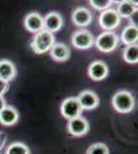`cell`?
Instances as JSON below:
<instances>
[{
  "instance_id": "obj_1",
  "label": "cell",
  "mask_w": 138,
  "mask_h": 154,
  "mask_svg": "<svg viewBox=\"0 0 138 154\" xmlns=\"http://www.w3.org/2000/svg\"><path fill=\"white\" fill-rule=\"evenodd\" d=\"M55 44V37L53 33L47 31V30H42L35 34L30 44V48L35 54H44L49 51L52 48V46Z\"/></svg>"
},
{
  "instance_id": "obj_2",
  "label": "cell",
  "mask_w": 138,
  "mask_h": 154,
  "mask_svg": "<svg viewBox=\"0 0 138 154\" xmlns=\"http://www.w3.org/2000/svg\"><path fill=\"white\" fill-rule=\"evenodd\" d=\"M112 107L119 113H129L134 109V97L128 91H120L114 94L111 101Z\"/></svg>"
},
{
  "instance_id": "obj_3",
  "label": "cell",
  "mask_w": 138,
  "mask_h": 154,
  "mask_svg": "<svg viewBox=\"0 0 138 154\" xmlns=\"http://www.w3.org/2000/svg\"><path fill=\"white\" fill-rule=\"evenodd\" d=\"M119 36L112 31H105L95 40L96 48L102 53H110L114 51L119 44Z\"/></svg>"
},
{
  "instance_id": "obj_4",
  "label": "cell",
  "mask_w": 138,
  "mask_h": 154,
  "mask_svg": "<svg viewBox=\"0 0 138 154\" xmlns=\"http://www.w3.org/2000/svg\"><path fill=\"white\" fill-rule=\"evenodd\" d=\"M61 113L63 117L68 119V120L82 116V108L77 98L70 97V98L65 99L61 105Z\"/></svg>"
},
{
  "instance_id": "obj_5",
  "label": "cell",
  "mask_w": 138,
  "mask_h": 154,
  "mask_svg": "<svg viewBox=\"0 0 138 154\" xmlns=\"http://www.w3.org/2000/svg\"><path fill=\"white\" fill-rule=\"evenodd\" d=\"M99 24L101 28L105 29L106 31H112L121 24V18L115 9L108 8L101 12L99 17Z\"/></svg>"
},
{
  "instance_id": "obj_6",
  "label": "cell",
  "mask_w": 138,
  "mask_h": 154,
  "mask_svg": "<svg viewBox=\"0 0 138 154\" xmlns=\"http://www.w3.org/2000/svg\"><path fill=\"white\" fill-rule=\"evenodd\" d=\"M94 36L89 30L82 29L74 32L71 37L72 44L76 48L79 49H87L93 46L94 44Z\"/></svg>"
},
{
  "instance_id": "obj_7",
  "label": "cell",
  "mask_w": 138,
  "mask_h": 154,
  "mask_svg": "<svg viewBox=\"0 0 138 154\" xmlns=\"http://www.w3.org/2000/svg\"><path fill=\"white\" fill-rule=\"evenodd\" d=\"M67 128H68L70 135L75 137H82L89 131L90 125L86 118H84L82 116H79V117L68 120Z\"/></svg>"
},
{
  "instance_id": "obj_8",
  "label": "cell",
  "mask_w": 138,
  "mask_h": 154,
  "mask_svg": "<svg viewBox=\"0 0 138 154\" xmlns=\"http://www.w3.org/2000/svg\"><path fill=\"white\" fill-rule=\"evenodd\" d=\"M79 104H81L82 110H93V109L97 108L99 105V97H98L94 91H90V89H86L82 91L77 97Z\"/></svg>"
},
{
  "instance_id": "obj_9",
  "label": "cell",
  "mask_w": 138,
  "mask_h": 154,
  "mask_svg": "<svg viewBox=\"0 0 138 154\" xmlns=\"http://www.w3.org/2000/svg\"><path fill=\"white\" fill-rule=\"evenodd\" d=\"M88 74L93 80L100 81L108 75V67L102 61H95L91 63L88 69Z\"/></svg>"
},
{
  "instance_id": "obj_10",
  "label": "cell",
  "mask_w": 138,
  "mask_h": 154,
  "mask_svg": "<svg viewBox=\"0 0 138 154\" xmlns=\"http://www.w3.org/2000/svg\"><path fill=\"white\" fill-rule=\"evenodd\" d=\"M63 26V19L61 14L56 11H51L43 18V30L54 33L61 29Z\"/></svg>"
},
{
  "instance_id": "obj_11",
  "label": "cell",
  "mask_w": 138,
  "mask_h": 154,
  "mask_svg": "<svg viewBox=\"0 0 138 154\" xmlns=\"http://www.w3.org/2000/svg\"><path fill=\"white\" fill-rule=\"evenodd\" d=\"M25 28L32 33H38L43 30V18L37 12L27 14L24 20Z\"/></svg>"
},
{
  "instance_id": "obj_12",
  "label": "cell",
  "mask_w": 138,
  "mask_h": 154,
  "mask_svg": "<svg viewBox=\"0 0 138 154\" xmlns=\"http://www.w3.org/2000/svg\"><path fill=\"white\" fill-rule=\"evenodd\" d=\"M93 16L86 7H79L72 14V21L77 27H87L91 24Z\"/></svg>"
},
{
  "instance_id": "obj_13",
  "label": "cell",
  "mask_w": 138,
  "mask_h": 154,
  "mask_svg": "<svg viewBox=\"0 0 138 154\" xmlns=\"http://www.w3.org/2000/svg\"><path fill=\"white\" fill-rule=\"evenodd\" d=\"M50 54L55 61L66 62L70 58V49L65 43H55L50 49Z\"/></svg>"
},
{
  "instance_id": "obj_14",
  "label": "cell",
  "mask_w": 138,
  "mask_h": 154,
  "mask_svg": "<svg viewBox=\"0 0 138 154\" xmlns=\"http://www.w3.org/2000/svg\"><path fill=\"white\" fill-rule=\"evenodd\" d=\"M18 120H19V112L14 107L6 106L0 111V122L3 125H14L18 122Z\"/></svg>"
},
{
  "instance_id": "obj_15",
  "label": "cell",
  "mask_w": 138,
  "mask_h": 154,
  "mask_svg": "<svg viewBox=\"0 0 138 154\" xmlns=\"http://www.w3.org/2000/svg\"><path fill=\"white\" fill-rule=\"evenodd\" d=\"M17 76V68L14 64L9 60H1L0 61V79L8 81L14 79Z\"/></svg>"
},
{
  "instance_id": "obj_16",
  "label": "cell",
  "mask_w": 138,
  "mask_h": 154,
  "mask_svg": "<svg viewBox=\"0 0 138 154\" xmlns=\"http://www.w3.org/2000/svg\"><path fill=\"white\" fill-rule=\"evenodd\" d=\"M121 39L123 43L126 45H132V44H136L138 40V30L137 27L129 25L126 28L123 30Z\"/></svg>"
},
{
  "instance_id": "obj_17",
  "label": "cell",
  "mask_w": 138,
  "mask_h": 154,
  "mask_svg": "<svg viewBox=\"0 0 138 154\" xmlns=\"http://www.w3.org/2000/svg\"><path fill=\"white\" fill-rule=\"evenodd\" d=\"M117 12L120 16V18H130L133 14L137 12V2L134 1L120 2Z\"/></svg>"
},
{
  "instance_id": "obj_18",
  "label": "cell",
  "mask_w": 138,
  "mask_h": 154,
  "mask_svg": "<svg viewBox=\"0 0 138 154\" xmlns=\"http://www.w3.org/2000/svg\"><path fill=\"white\" fill-rule=\"evenodd\" d=\"M124 60L127 63L135 64L138 62V45L136 44H132V45H127L124 49L123 53Z\"/></svg>"
},
{
  "instance_id": "obj_19",
  "label": "cell",
  "mask_w": 138,
  "mask_h": 154,
  "mask_svg": "<svg viewBox=\"0 0 138 154\" xmlns=\"http://www.w3.org/2000/svg\"><path fill=\"white\" fill-rule=\"evenodd\" d=\"M5 154H30V150L24 143L14 142L6 148Z\"/></svg>"
},
{
  "instance_id": "obj_20",
  "label": "cell",
  "mask_w": 138,
  "mask_h": 154,
  "mask_svg": "<svg viewBox=\"0 0 138 154\" xmlns=\"http://www.w3.org/2000/svg\"><path fill=\"white\" fill-rule=\"evenodd\" d=\"M86 154H109V149L103 143H96L88 148Z\"/></svg>"
},
{
  "instance_id": "obj_21",
  "label": "cell",
  "mask_w": 138,
  "mask_h": 154,
  "mask_svg": "<svg viewBox=\"0 0 138 154\" xmlns=\"http://www.w3.org/2000/svg\"><path fill=\"white\" fill-rule=\"evenodd\" d=\"M90 3L94 8L104 11L106 9H108V7L111 5L112 1H109V0H91Z\"/></svg>"
},
{
  "instance_id": "obj_22",
  "label": "cell",
  "mask_w": 138,
  "mask_h": 154,
  "mask_svg": "<svg viewBox=\"0 0 138 154\" xmlns=\"http://www.w3.org/2000/svg\"><path fill=\"white\" fill-rule=\"evenodd\" d=\"M8 88H9V83L2 80V79H0V96H3L8 91Z\"/></svg>"
},
{
  "instance_id": "obj_23",
  "label": "cell",
  "mask_w": 138,
  "mask_h": 154,
  "mask_svg": "<svg viewBox=\"0 0 138 154\" xmlns=\"http://www.w3.org/2000/svg\"><path fill=\"white\" fill-rule=\"evenodd\" d=\"M5 141H6V137H5V135H4V134L2 133V131H0V150H1V149L3 148Z\"/></svg>"
},
{
  "instance_id": "obj_24",
  "label": "cell",
  "mask_w": 138,
  "mask_h": 154,
  "mask_svg": "<svg viewBox=\"0 0 138 154\" xmlns=\"http://www.w3.org/2000/svg\"><path fill=\"white\" fill-rule=\"evenodd\" d=\"M7 105H6V101L4 99L3 96H0V111L2 110L3 108H5Z\"/></svg>"
}]
</instances>
